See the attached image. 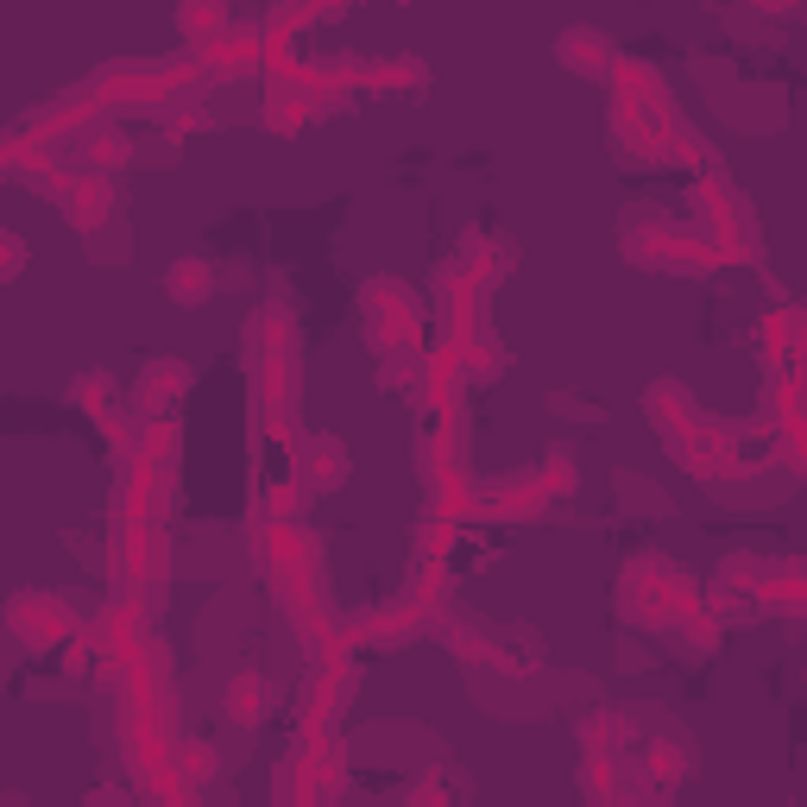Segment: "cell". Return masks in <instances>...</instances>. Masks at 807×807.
Listing matches in <instances>:
<instances>
[{
    "label": "cell",
    "instance_id": "cell-1",
    "mask_svg": "<svg viewBox=\"0 0 807 807\" xmlns=\"http://www.w3.org/2000/svg\"><path fill=\"white\" fill-rule=\"evenodd\" d=\"M171 291L178 296H209V272H202L196 259H183L178 272H171Z\"/></svg>",
    "mask_w": 807,
    "mask_h": 807
},
{
    "label": "cell",
    "instance_id": "cell-2",
    "mask_svg": "<svg viewBox=\"0 0 807 807\" xmlns=\"http://www.w3.org/2000/svg\"><path fill=\"white\" fill-rule=\"evenodd\" d=\"M265 713V682H240L234 688V719H259Z\"/></svg>",
    "mask_w": 807,
    "mask_h": 807
}]
</instances>
